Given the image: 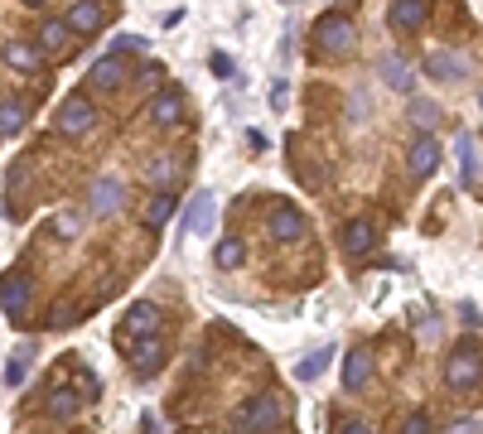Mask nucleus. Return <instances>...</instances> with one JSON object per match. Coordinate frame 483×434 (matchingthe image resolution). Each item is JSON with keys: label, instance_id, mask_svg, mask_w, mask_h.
<instances>
[{"label": "nucleus", "instance_id": "nucleus-14", "mask_svg": "<svg viewBox=\"0 0 483 434\" xmlns=\"http://www.w3.org/2000/svg\"><path fill=\"white\" fill-rule=\"evenodd\" d=\"M82 401H87V396L82 391H68V386H49V396H44V410H49L54 420H78V410H82Z\"/></svg>", "mask_w": 483, "mask_h": 434}, {"label": "nucleus", "instance_id": "nucleus-38", "mask_svg": "<svg viewBox=\"0 0 483 434\" xmlns=\"http://www.w3.org/2000/svg\"><path fill=\"white\" fill-rule=\"evenodd\" d=\"M402 430H406V434H426V430H430V420H426V415H411Z\"/></svg>", "mask_w": 483, "mask_h": 434}, {"label": "nucleus", "instance_id": "nucleus-35", "mask_svg": "<svg viewBox=\"0 0 483 434\" xmlns=\"http://www.w3.org/2000/svg\"><path fill=\"white\" fill-rule=\"evenodd\" d=\"M459 319H464V328H479V323H483V319H479V309H474V304H469V299L459 304Z\"/></svg>", "mask_w": 483, "mask_h": 434}, {"label": "nucleus", "instance_id": "nucleus-25", "mask_svg": "<svg viewBox=\"0 0 483 434\" xmlns=\"http://www.w3.org/2000/svg\"><path fill=\"white\" fill-rule=\"evenodd\" d=\"M150 184H155V189H174V184H179L184 179V169H179V164H174L170 155H160V160H150Z\"/></svg>", "mask_w": 483, "mask_h": 434}, {"label": "nucleus", "instance_id": "nucleus-6", "mask_svg": "<svg viewBox=\"0 0 483 434\" xmlns=\"http://www.w3.org/2000/svg\"><path fill=\"white\" fill-rule=\"evenodd\" d=\"M266 227H271V242H280V246L304 242V232H310V227H304V213H300V208H290V203H280L276 213H271Z\"/></svg>", "mask_w": 483, "mask_h": 434}, {"label": "nucleus", "instance_id": "nucleus-26", "mask_svg": "<svg viewBox=\"0 0 483 434\" xmlns=\"http://www.w3.org/2000/svg\"><path fill=\"white\" fill-rule=\"evenodd\" d=\"M170 213H174V198H170V189H160V193L146 203V227H150V232H160L164 222H170Z\"/></svg>", "mask_w": 483, "mask_h": 434}, {"label": "nucleus", "instance_id": "nucleus-10", "mask_svg": "<svg viewBox=\"0 0 483 434\" xmlns=\"http://www.w3.org/2000/svg\"><path fill=\"white\" fill-rule=\"evenodd\" d=\"M213 222H218V198L213 193H194V203H188V213H184V232H213Z\"/></svg>", "mask_w": 483, "mask_h": 434}, {"label": "nucleus", "instance_id": "nucleus-34", "mask_svg": "<svg viewBox=\"0 0 483 434\" xmlns=\"http://www.w3.org/2000/svg\"><path fill=\"white\" fill-rule=\"evenodd\" d=\"M54 232L58 237H78V217H54Z\"/></svg>", "mask_w": 483, "mask_h": 434}, {"label": "nucleus", "instance_id": "nucleus-30", "mask_svg": "<svg viewBox=\"0 0 483 434\" xmlns=\"http://www.w3.org/2000/svg\"><path fill=\"white\" fill-rule=\"evenodd\" d=\"M459 184L474 189V140L469 135H459Z\"/></svg>", "mask_w": 483, "mask_h": 434}, {"label": "nucleus", "instance_id": "nucleus-1", "mask_svg": "<svg viewBox=\"0 0 483 434\" xmlns=\"http://www.w3.org/2000/svg\"><path fill=\"white\" fill-rule=\"evenodd\" d=\"M479 381H483V348L479 338H459L450 357H445V386L450 391H474Z\"/></svg>", "mask_w": 483, "mask_h": 434}, {"label": "nucleus", "instance_id": "nucleus-4", "mask_svg": "<svg viewBox=\"0 0 483 434\" xmlns=\"http://www.w3.org/2000/svg\"><path fill=\"white\" fill-rule=\"evenodd\" d=\"M54 126H58L63 135H87L92 126H97V107H92L87 97H68L63 107H58V121H54Z\"/></svg>", "mask_w": 483, "mask_h": 434}, {"label": "nucleus", "instance_id": "nucleus-39", "mask_svg": "<svg viewBox=\"0 0 483 434\" xmlns=\"http://www.w3.org/2000/svg\"><path fill=\"white\" fill-rule=\"evenodd\" d=\"M271 107L286 111V82H276V92H271Z\"/></svg>", "mask_w": 483, "mask_h": 434}, {"label": "nucleus", "instance_id": "nucleus-41", "mask_svg": "<svg viewBox=\"0 0 483 434\" xmlns=\"http://www.w3.org/2000/svg\"><path fill=\"white\" fill-rule=\"evenodd\" d=\"M479 111H483V92H479Z\"/></svg>", "mask_w": 483, "mask_h": 434}, {"label": "nucleus", "instance_id": "nucleus-20", "mask_svg": "<svg viewBox=\"0 0 483 434\" xmlns=\"http://www.w3.org/2000/svg\"><path fill=\"white\" fill-rule=\"evenodd\" d=\"M126 82V68H121V53H107L102 63H92V73H87V87H107L116 92Z\"/></svg>", "mask_w": 483, "mask_h": 434}, {"label": "nucleus", "instance_id": "nucleus-17", "mask_svg": "<svg viewBox=\"0 0 483 434\" xmlns=\"http://www.w3.org/2000/svg\"><path fill=\"white\" fill-rule=\"evenodd\" d=\"M426 73H430L435 82H464V78H469V63H464L459 53L445 49V53H430V58H426Z\"/></svg>", "mask_w": 483, "mask_h": 434}, {"label": "nucleus", "instance_id": "nucleus-8", "mask_svg": "<svg viewBox=\"0 0 483 434\" xmlns=\"http://www.w3.org/2000/svg\"><path fill=\"white\" fill-rule=\"evenodd\" d=\"M73 25H68V20H44L39 25V49L44 53H54V58H68L73 53Z\"/></svg>", "mask_w": 483, "mask_h": 434}, {"label": "nucleus", "instance_id": "nucleus-28", "mask_svg": "<svg viewBox=\"0 0 483 434\" xmlns=\"http://www.w3.org/2000/svg\"><path fill=\"white\" fill-rule=\"evenodd\" d=\"M406 116L421 126V131H430V126L440 121V107H435V102H426V97H411V102H406Z\"/></svg>", "mask_w": 483, "mask_h": 434}, {"label": "nucleus", "instance_id": "nucleus-37", "mask_svg": "<svg viewBox=\"0 0 483 434\" xmlns=\"http://www.w3.org/2000/svg\"><path fill=\"white\" fill-rule=\"evenodd\" d=\"M213 73L218 78H232V58L228 53H213Z\"/></svg>", "mask_w": 483, "mask_h": 434}, {"label": "nucleus", "instance_id": "nucleus-24", "mask_svg": "<svg viewBox=\"0 0 483 434\" xmlns=\"http://www.w3.org/2000/svg\"><path fill=\"white\" fill-rule=\"evenodd\" d=\"M242 261H246L242 237H222V242H218V251H213V266H218V271H237Z\"/></svg>", "mask_w": 483, "mask_h": 434}, {"label": "nucleus", "instance_id": "nucleus-31", "mask_svg": "<svg viewBox=\"0 0 483 434\" xmlns=\"http://www.w3.org/2000/svg\"><path fill=\"white\" fill-rule=\"evenodd\" d=\"M150 49V44L146 39H140V34H116V39H112V49L107 53H146Z\"/></svg>", "mask_w": 483, "mask_h": 434}, {"label": "nucleus", "instance_id": "nucleus-7", "mask_svg": "<svg viewBox=\"0 0 483 434\" xmlns=\"http://www.w3.org/2000/svg\"><path fill=\"white\" fill-rule=\"evenodd\" d=\"M179 121H184V97H179V87L155 92V102H150V126H155V131H174Z\"/></svg>", "mask_w": 483, "mask_h": 434}, {"label": "nucleus", "instance_id": "nucleus-15", "mask_svg": "<svg viewBox=\"0 0 483 434\" xmlns=\"http://www.w3.org/2000/svg\"><path fill=\"white\" fill-rule=\"evenodd\" d=\"M131 367H136V377H155V372L164 367V343L155 333H146L136 343V357H131Z\"/></svg>", "mask_w": 483, "mask_h": 434}, {"label": "nucleus", "instance_id": "nucleus-29", "mask_svg": "<svg viewBox=\"0 0 483 434\" xmlns=\"http://www.w3.org/2000/svg\"><path fill=\"white\" fill-rule=\"evenodd\" d=\"M329 357H334V348H320V353H310V357H304L300 367H296V381H314V377H320V372L329 367Z\"/></svg>", "mask_w": 483, "mask_h": 434}, {"label": "nucleus", "instance_id": "nucleus-22", "mask_svg": "<svg viewBox=\"0 0 483 434\" xmlns=\"http://www.w3.org/2000/svg\"><path fill=\"white\" fill-rule=\"evenodd\" d=\"M29 357H34V343H20L15 353L5 357V386L10 391H20V381L29 377Z\"/></svg>", "mask_w": 483, "mask_h": 434}, {"label": "nucleus", "instance_id": "nucleus-13", "mask_svg": "<svg viewBox=\"0 0 483 434\" xmlns=\"http://www.w3.org/2000/svg\"><path fill=\"white\" fill-rule=\"evenodd\" d=\"M121 203H126V189H121V179L102 174V179L92 184V213H97V217H112Z\"/></svg>", "mask_w": 483, "mask_h": 434}, {"label": "nucleus", "instance_id": "nucleus-36", "mask_svg": "<svg viewBox=\"0 0 483 434\" xmlns=\"http://www.w3.org/2000/svg\"><path fill=\"white\" fill-rule=\"evenodd\" d=\"M334 425L344 430V434H368V420H353V415L348 420H334Z\"/></svg>", "mask_w": 483, "mask_h": 434}, {"label": "nucleus", "instance_id": "nucleus-40", "mask_svg": "<svg viewBox=\"0 0 483 434\" xmlns=\"http://www.w3.org/2000/svg\"><path fill=\"white\" fill-rule=\"evenodd\" d=\"M20 5H44V0H20Z\"/></svg>", "mask_w": 483, "mask_h": 434}, {"label": "nucleus", "instance_id": "nucleus-33", "mask_svg": "<svg viewBox=\"0 0 483 434\" xmlns=\"http://www.w3.org/2000/svg\"><path fill=\"white\" fill-rule=\"evenodd\" d=\"M78 391L87 396V401H97V396H102V381L92 377V372H78Z\"/></svg>", "mask_w": 483, "mask_h": 434}, {"label": "nucleus", "instance_id": "nucleus-11", "mask_svg": "<svg viewBox=\"0 0 483 434\" xmlns=\"http://www.w3.org/2000/svg\"><path fill=\"white\" fill-rule=\"evenodd\" d=\"M107 15H112V10L107 5H102V0H78V5L73 10H68V25H73L78 34H97L102 25H107Z\"/></svg>", "mask_w": 483, "mask_h": 434}, {"label": "nucleus", "instance_id": "nucleus-16", "mask_svg": "<svg viewBox=\"0 0 483 434\" xmlns=\"http://www.w3.org/2000/svg\"><path fill=\"white\" fill-rule=\"evenodd\" d=\"M435 164H440V145L421 131L416 135V145H411V155H406V169L416 174V179H426V174H435Z\"/></svg>", "mask_w": 483, "mask_h": 434}, {"label": "nucleus", "instance_id": "nucleus-5", "mask_svg": "<svg viewBox=\"0 0 483 434\" xmlns=\"http://www.w3.org/2000/svg\"><path fill=\"white\" fill-rule=\"evenodd\" d=\"M430 20V0H392V10H387V25L396 34H421Z\"/></svg>", "mask_w": 483, "mask_h": 434}, {"label": "nucleus", "instance_id": "nucleus-18", "mask_svg": "<svg viewBox=\"0 0 483 434\" xmlns=\"http://www.w3.org/2000/svg\"><path fill=\"white\" fill-rule=\"evenodd\" d=\"M377 73H382V82H387L392 92H402V97H406L411 87H416V73L406 68V58H402V53H387L382 63H377Z\"/></svg>", "mask_w": 483, "mask_h": 434}, {"label": "nucleus", "instance_id": "nucleus-27", "mask_svg": "<svg viewBox=\"0 0 483 434\" xmlns=\"http://www.w3.org/2000/svg\"><path fill=\"white\" fill-rule=\"evenodd\" d=\"M0 131H5V140H15L20 131H25V107H20L15 97L0 102Z\"/></svg>", "mask_w": 483, "mask_h": 434}, {"label": "nucleus", "instance_id": "nucleus-21", "mask_svg": "<svg viewBox=\"0 0 483 434\" xmlns=\"http://www.w3.org/2000/svg\"><path fill=\"white\" fill-rule=\"evenodd\" d=\"M372 377V357H368V348H353V353L344 357V391H362Z\"/></svg>", "mask_w": 483, "mask_h": 434}, {"label": "nucleus", "instance_id": "nucleus-32", "mask_svg": "<svg viewBox=\"0 0 483 434\" xmlns=\"http://www.w3.org/2000/svg\"><path fill=\"white\" fill-rule=\"evenodd\" d=\"M368 111H372V107H368V92L358 87V92H353V97H348V121H362V116H368Z\"/></svg>", "mask_w": 483, "mask_h": 434}, {"label": "nucleus", "instance_id": "nucleus-2", "mask_svg": "<svg viewBox=\"0 0 483 434\" xmlns=\"http://www.w3.org/2000/svg\"><path fill=\"white\" fill-rule=\"evenodd\" d=\"M310 39H314V49H320V53H334V58H344V53L358 49V29H353V20L344 15V10L324 15L320 25H314Z\"/></svg>", "mask_w": 483, "mask_h": 434}, {"label": "nucleus", "instance_id": "nucleus-9", "mask_svg": "<svg viewBox=\"0 0 483 434\" xmlns=\"http://www.w3.org/2000/svg\"><path fill=\"white\" fill-rule=\"evenodd\" d=\"M338 246H344V256H353V261H358V256H368L372 246H377V227H372L368 217L348 222V227L338 232Z\"/></svg>", "mask_w": 483, "mask_h": 434}, {"label": "nucleus", "instance_id": "nucleus-12", "mask_svg": "<svg viewBox=\"0 0 483 434\" xmlns=\"http://www.w3.org/2000/svg\"><path fill=\"white\" fill-rule=\"evenodd\" d=\"M25 304H29V280L20 275V271H10V275H5V290H0V309H5L10 323H20Z\"/></svg>", "mask_w": 483, "mask_h": 434}, {"label": "nucleus", "instance_id": "nucleus-23", "mask_svg": "<svg viewBox=\"0 0 483 434\" xmlns=\"http://www.w3.org/2000/svg\"><path fill=\"white\" fill-rule=\"evenodd\" d=\"M5 63L15 68V73H34V68H39V53H34L25 39H5Z\"/></svg>", "mask_w": 483, "mask_h": 434}, {"label": "nucleus", "instance_id": "nucleus-42", "mask_svg": "<svg viewBox=\"0 0 483 434\" xmlns=\"http://www.w3.org/2000/svg\"><path fill=\"white\" fill-rule=\"evenodd\" d=\"M280 5H290V0H280Z\"/></svg>", "mask_w": 483, "mask_h": 434}, {"label": "nucleus", "instance_id": "nucleus-19", "mask_svg": "<svg viewBox=\"0 0 483 434\" xmlns=\"http://www.w3.org/2000/svg\"><path fill=\"white\" fill-rule=\"evenodd\" d=\"M160 328V304H150V299H136L131 309H126V338H146V333H155Z\"/></svg>", "mask_w": 483, "mask_h": 434}, {"label": "nucleus", "instance_id": "nucleus-3", "mask_svg": "<svg viewBox=\"0 0 483 434\" xmlns=\"http://www.w3.org/2000/svg\"><path fill=\"white\" fill-rule=\"evenodd\" d=\"M280 420H286V410H280V396H252V401H242L232 410V430H276Z\"/></svg>", "mask_w": 483, "mask_h": 434}]
</instances>
